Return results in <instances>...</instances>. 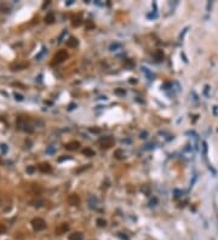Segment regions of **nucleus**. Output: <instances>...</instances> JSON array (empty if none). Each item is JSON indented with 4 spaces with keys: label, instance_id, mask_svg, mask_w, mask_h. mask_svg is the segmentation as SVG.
Wrapping results in <instances>:
<instances>
[{
    "label": "nucleus",
    "instance_id": "obj_34",
    "mask_svg": "<svg viewBox=\"0 0 218 240\" xmlns=\"http://www.w3.org/2000/svg\"><path fill=\"white\" fill-rule=\"evenodd\" d=\"M70 4H73V0H68V2H67V5H70Z\"/></svg>",
    "mask_w": 218,
    "mask_h": 240
},
{
    "label": "nucleus",
    "instance_id": "obj_20",
    "mask_svg": "<svg viewBox=\"0 0 218 240\" xmlns=\"http://www.w3.org/2000/svg\"><path fill=\"white\" fill-rule=\"evenodd\" d=\"M115 156H116V159H122V158H124V152L118 149V151L115 152Z\"/></svg>",
    "mask_w": 218,
    "mask_h": 240
},
{
    "label": "nucleus",
    "instance_id": "obj_18",
    "mask_svg": "<svg viewBox=\"0 0 218 240\" xmlns=\"http://www.w3.org/2000/svg\"><path fill=\"white\" fill-rule=\"evenodd\" d=\"M120 47H121V44L115 43V44H111V45H110L109 50H110V51H116V49H120Z\"/></svg>",
    "mask_w": 218,
    "mask_h": 240
},
{
    "label": "nucleus",
    "instance_id": "obj_7",
    "mask_svg": "<svg viewBox=\"0 0 218 240\" xmlns=\"http://www.w3.org/2000/svg\"><path fill=\"white\" fill-rule=\"evenodd\" d=\"M79 147H80V143L78 141L68 142L64 144V148L67 151H76V149H79Z\"/></svg>",
    "mask_w": 218,
    "mask_h": 240
},
{
    "label": "nucleus",
    "instance_id": "obj_35",
    "mask_svg": "<svg viewBox=\"0 0 218 240\" xmlns=\"http://www.w3.org/2000/svg\"><path fill=\"white\" fill-rule=\"evenodd\" d=\"M0 164H1V159H0Z\"/></svg>",
    "mask_w": 218,
    "mask_h": 240
},
{
    "label": "nucleus",
    "instance_id": "obj_19",
    "mask_svg": "<svg viewBox=\"0 0 218 240\" xmlns=\"http://www.w3.org/2000/svg\"><path fill=\"white\" fill-rule=\"evenodd\" d=\"M32 204H33V206L40 207V206H43L44 200H34V201H32Z\"/></svg>",
    "mask_w": 218,
    "mask_h": 240
},
{
    "label": "nucleus",
    "instance_id": "obj_12",
    "mask_svg": "<svg viewBox=\"0 0 218 240\" xmlns=\"http://www.w3.org/2000/svg\"><path fill=\"white\" fill-rule=\"evenodd\" d=\"M44 20H45V23H46V24H52V23L56 21L54 15L52 13V12H49V13L45 16V18H44Z\"/></svg>",
    "mask_w": 218,
    "mask_h": 240
},
{
    "label": "nucleus",
    "instance_id": "obj_5",
    "mask_svg": "<svg viewBox=\"0 0 218 240\" xmlns=\"http://www.w3.org/2000/svg\"><path fill=\"white\" fill-rule=\"evenodd\" d=\"M68 204L69 205H72V206H76V205H79L80 204V198L78 194H70V195L68 196Z\"/></svg>",
    "mask_w": 218,
    "mask_h": 240
},
{
    "label": "nucleus",
    "instance_id": "obj_3",
    "mask_svg": "<svg viewBox=\"0 0 218 240\" xmlns=\"http://www.w3.org/2000/svg\"><path fill=\"white\" fill-rule=\"evenodd\" d=\"M31 224H32L33 229L36 230V232H40V230H44V229L46 228V222L40 217L33 218L32 222H31Z\"/></svg>",
    "mask_w": 218,
    "mask_h": 240
},
{
    "label": "nucleus",
    "instance_id": "obj_15",
    "mask_svg": "<svg viewBox=\"0 0 218 240\" xmlns=\"http://www.w3.org/2000/svg\"><path fill=\"white\" fill-rule=\"evenodd\" d=\"M83 154H84L85 156L92 158V156H95V155H96V152H95L93 149H91V148H85V149L83 151Z\"/></svg>",
    "mask_w": 218,
    "mask_h": 240
},
{
    "label": "nucleus",
    "instance_id": "obj_2",
    "mask_svg": "<svg viewBox=\"0 0 218 240\" xmlns=\"http://www.w3.org/2000/svg\"><path fill=\"white\" fill-rule=\"evenodd\" d=\"M67 58H68V52L65 50H59L58 52L54 54V58H52V65H61Z\"/></svg>",
    "mask_w": 218,
    "mask_h": 240
},
{
    "label": "nucleus",
    "instance_id": "obj_1",
    "mask_svg": "<svg viewBox=\"0 0 218 240\" xmlns=\"http://www.w3.org/2000/svg\"><path fill=\"white\" fill-rule=\"evenodd\" d=\"M17 127H18L20 130L28 132V133H32L33 131H34L32 124L28 121V119H26V118H18V120H17Z\"/></svg>",
    "mask_w": 218,
    "mask_h": 240
},
{
    "label": "nucleus",
    "instance_id": "obj_4",
    "mask_svg": "<svg viewBox=\"0 0 218 240\" xmlns=\"http://www.w3.org/2000/svg\"><path fill=\"white\" fill-rule=\"evenodd\" d=\"M114 138H111V137H103V138H101L99 140V146H101V148L102 149H108V148H111L113 146H114Z\"/></svg>",
    "mask_w": 218,
    "mask_h": 240
},
{
    "label": "nucleus",
    "instance_id": "obj_14",
    "mask_svg": "<svg viewBox=\"0 0 218 240\" xmlns=\"http://www.w3.org/2000/svg\"><path fill=\"white\" fill-rule=\"evenodd\" d=\"M154 58H155V61H158V62L163 61V60H164V52H163V50H156V51L154 52Z\"/></svg>",
    "mask_w": 218,
    "mask_h": 240
},
{
    "label": "nucleus",
    "instance_id": "obj_10",
    "mask_svg": "<svg viewBox=\"0 0 218 240\" xmlns=\"http://www.w3.org/2000/svg\"><path fill=\"white\" fill-rule=\"evenodd\" d=\"M65 45H67L68 47H72V49H74V47H76V46L79 45V40H78L76 38H74V36H70V38L67 40Z\"/></svg>",
    "mask_w": 218,
    "mask_h": 240
},
{
    "label": "nucleus",
    "instance_id": "obj_21",
    "mask_svg": "<svg viewBox=\"0 0 218 240\" xmlns=\"http://www.w3.org/2000/svg\"><path fill=\"white\" fill-rule=\"evenodd\" d=\"M0 149H1V152L5 154V153L7 152V146L4 144V143H1V144H0Z\"/></svg>",
    "mask_w": 218,
    "mask_h": 240
},
{
    "label": "nucleus",
    "instance_id": "obj_26",
    "mask_svg": "<svg viewBox=\"0 0 218 240\" xmlns=\"http://www.w3.org/2000/svg\"><path fill=\"white\" fill-rule=\"evenodd\" d=\"M5 232H6V227H5L4 224H1V223H0V234H4Z\"/></svg>",
    "mask_w": 218,
    "mask_h": 240
},
{
    "label": "nucleus",
    "instance_id": "obj_9",
    "mask_svg": "<svg viewBox=\"0 0 218 240\" xmlns=\"http://www.w3.org/2000/svg\"><path fill=\"white\" fill-rule=\"evenodd\" d=\"M29 65L28 62H21V63H13V65H11V69L13 70V72H16V70H22V69H24V68H27Z\"/></svg>",
    "mask_w": 218,
    "mask_h": 240
},
{
    "label": "nucleus",
    "instance_id": "obj_28",
    "mask_svg": "<svg viewBox=\"0 0 218 240\" xmlns=\"http://www.w3.org/2000/svg\"><path fill=\"white\" fill-rule=\"evenodd\" d=\"M90 131H91V132H93V133H99V132H101V130H99V129H93V127H91V129H90Z\"/></svg>",
    "mask_w": 218,
    "mask_h": 240
},
{
    "label": "nucleus",
    "instance_id": "obj_23",
    "mask_svg": "<svg viewBox=\"0 0 218 240\" xmlns=\"http://www.w3.org/2000/svg\"><path fill=\"white\" fill-rule=\"evenodd\" d=\"M115 94H116V95H120V96H124V95H125L126 92H125V90H121V89H116V90H115Z\"/></svg>",
    "mask_w": 218,
    "mask_h": 240
},
{
    "label": "nucleus",
    "instance_id": "obj_29",
    "mask_svg": "<svg viewBox=\"0 0 218 240\" xmlns=\"http://www.w3.org/2000/svg\"><path fill=\"white\" fill-rule=\"evenodd\" d=\"M54 152V149L52 148V147H50V148H47V149H46V153H49V154H52Z\"/></svg>",
    "mask_w": 218,
    "mask_h": 240
},
{
    "label": "nucleus",
    "instance_id": "obj_6",
    "mask_svg": "<svg viewBox=\"0 0 218 240\" xmlns=\"http://www.w3.org/2000/svg\"><path fill=\"white\" fill-rule=\"evenodd\" d=\"M68 230H69V224L68 223H61L57 228L54 229V233L57 235H61V234H64L65 232H68Z\"/></svg>",
    "mask_w": 218,
    "mask_h": 240
},
{
    "label": "nucleus",
    "instance_id": "obj_16",
    "mask_svg": "<svg viewBox=\"0 0 218 240\" xmlns=\"http://www.w3.org/2000/svg\"><path fill=\"white\" fill-rule=\"evenodd\" d=\"M97 224H98V227H106L107 226V221L104 219V218H97Z\"/></svg>",
    "mask_w": 218,
    "mask_h": 240
},
{
    "label": "nucleus",
    "instance_id": "obj_31",
    "mask_svg": "<svg viewBox=\"0 0 218 240\" xmlns=\"http://www.w3.org/2000/svg\"><path fill=\"white\" fill-rule=\"evenodd\" d=\"M147 135H148V133H147L145 131H144V132H142V133H141V138H145V137H147Z\"/></svg>",
    "mask_w": 218,
    "mask_h": 240
},
{
    "label": "nucleus",
    "instance_id": "obj_30",
    "mask_svg": "<svg viewBox=\"0 0 218 240\" xmlns=\"http://www.w3.org/2000/svg\"><path fill=\"white\" fill-rule=\"evenodd\" d=\"M211 7H212V2H211V1H208V2H207V11H210Z\"/></svg>",
    "mask_w": 218,
    "mask_h": 240
},
{
    "label": "nucleus",
    "instance_id": "obj_24",
    "mask_svg": "<svg viewBox=\"0 0 218 240\" xmlns=\"http://www.w3.org/2000/svg\"><path fill=\"white\" fill-rule=\"evenodd\" d=\"M86 23V27L88 28V29H92V28H95V24L92 23L91 21H87V22H85Z\"/></svg>",
    "mask_w": 218,
    "mask_h": 240
},
{
    "label": "nucleus",
    "instance_id": "obj_17",
    "mask_svg": "<svg viewBox=\"0 0 218 240\" xmlns=\"http://www.w3.org/2000/svg\"><path fill=\"white\" fill-rule=\"evenodd\" d=\"M142 70L144 72V74H145V75H147V76H148V78H149V80H153V78H154V75H153L152 73H150V72L148 70V68H144V67H143V68H142Z\"/></svg>",
    "mask_w": 218,
    "mask_h": 240
},
{
    "label": "nucleus",
    "instance_id": "obj_8",
    "mask_svg": "<svg viewBox=\"0 0 218 240\" xmlns=\"http://www.w3.org/2000/svg\"><path fill=\"white\" fill-rule=\"evenodd\" d=\"M38 167H39V170H40L43 174H50V172L52 171V166L49 163H41Z\"/></svg>",
    "mask_w": 218,
    "mask_h": 240
},
{
    "label": "nucleus",
    "instance_id": "obj_11",
    "mask_svg": "<svg viewBox=\"0 0 218 240\" xmlns=\"http://www.w3.org/2000/svg\"><path fill=\"white\" fill-rule=\"evenodd\" d=\"M84 239V234L81 232H74L72 234H69V240H83Z\"/></svg>",
    "mask_w": 218,
    "mask_h": 240
},
{
    "label": "nucleus",
    "instance_id": "obj_13",
    "mask_svg": "<svg viewBox=\"0 0 218 240\" xmlns=\"http://www.w3.org/2000/svg\"><path fill=\"white\" fill-rule=\"evenodd\" d=\"M83 22H84L83 16H81V15H78L76 17L73 18V26H74V27H80V26L83 24Z\"/></svg>",
    "mask_w": 218,
    "mask_h": 240
},
{
    "label": "nucleus",
    "instance_id": "obj_25",
    "mask_svg": "<svg viewBox=\"0 0 218 240\" xmlns=\"http://www.w3.org/2000/svg\"><path fill=\"white\" fill-rule=\"evenodd\" d=\"M35 171V167L34 166H28L27 167V174H33Z\"/></svg>",
    "mask_w": 218,
    "mask_h": 240
},
{
    "label": "nucleus",
    "instance_id": "obj_22",
    "mask_svg": "<svg viewBox=\"0 0 218 240\" xmlns=\"http://www.w3.org/2000/svg\"><path fill=\"white\" fill-rule=\"evenodd\" d=\"M15 99L18 101V102H21V101H23V96L20 95V94H17V92H15Z\"/></svg>",
    "mask_w": 218,
    "mask_h": 240
},
{
    "label": "nucleus",
    "instance_id": "obj_27",
    "mask_svg": "<svg viewBox=\"0 0 218 240\" xmlns=\"http://www.w3.org/2000/svg\"><path fill=\"white\" fill-rule=\"evenodd\" d=\"M68 159H70V158H69V156H67V155H63L62 158H59V159H58V161H63V160H68Z\"/></svg>",
    "mask_w": 218,
    "mask_h": 240
},
{
    "label": "nucleus",
    "instance_id": "obj_33",
    "mask_svg": "<svg viewBox=\"0 0 218 240\" xmlns=\"http://www.w3.org/2000/svg\"><path fill=\"white\" fill-rule=\"evenodd\" d=\"M156 201H158V200H156V199H154V201H153V200H152V201H150V206H153V204H155V203H156Z\"/></svg>",
    "mask_w": 218,
    "mask_h": 240
},
{
    "label": "nucleus",
    "instance_id": "obj_32",
    "mask_svg": "<svg viewBox=\"0 0 218 240\" xmlns=\"http://www.w3.org/2000/svg\"><path fill=\"white\" fill-rule=\"evenodd\" d=\"M74 107H76V106L74 104V103H72V104L69 106V108H68V109H69V110H72V109H74Z\"/></svg>",
    "mask_w": 218,
    "mask_h": 240
}]
</instances>
